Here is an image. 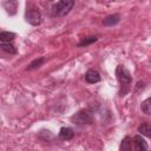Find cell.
<instances>
[{"label": "cell", "instance_id": "1", "mask_svg": "<svg viewBox=\"0 0 151 151\" xmlns=\"http://www.w3.org/2000/svg\"><path fill=\"white\" fill-rule=\"evenodd\" d=\"M116 76H117V79L120 84V96H125L129 90H130V85H131V81H132V77L130 74V72L127 71V68L124 66V65H118L117 68H116Z\"/></svg>", "mask_w": 151, "mask_h": 151}, {"label": "cell", "instance_id": "2", "mask_svg": "<svg viewBox=\"0 0 151 151\" xmlns=\"http://www.w3.org/2000/svg\"><path fill=\"white\" fill-rule=\"evenodd\" d=\"M71 120L73 124L78 126H85V125H90L93 123V116L87 110H80L71 117Z\"/></svg>", "mask_w": 151, "mask_h": 151}, {"label": "cell", "instance_id": "3", "mask_svg": "<svg viewBox=\"0 0 151 151\" xmlns=\"http://www.w3.org/2000/svg\"><path fill=\"white\" fill-rule=\"evenodd\" d=\"M74 6V0H60L53 6V15L65 17L71 12Z\"/></svg>", "mask_w": 151, "mask_h": 151}, {"label": "cell", "instance_id": "4", "mask_svg": "<svg viewBox=\"0 0 151 151\" xmlns=\"http://www.w3.org/2000/svg\"><path fill=\"white\" fill-rule=\"evenodd\" d=\"M25 19L28 24H31L33 26H38L41 22L40 12L37 8H27V11L25 13Z\"/></svg>", "mask_w": 151, "mask_h": 151}, {"label": "cell", "instance_id": "5", "mask_svg": "<svg viewBox=\"0 0 151 151\" xmlns=\"http://www.w3.org/2000/svg\"><path fill=\"white\" fill-rule=\"evenodd\" d=\"M119 21H120V14H118V13H116V14H110V15H107V17L104 18L103 25L106 26V27H112V26L117 25Z\"/></svg>", "mask_w": 151, "mask_h": 151}, {"label": "cell", "instance_id": "6", "mask_svg": "<svg viewBox=\"0 0 151 151\" xmlns=\"http://www.w3.org/2000/svg\"><path fill=\"white\" fill-rule=\"evenodd\" d=\"M133 145H134V149L137 151H145V150H147V144H146L145 139L142 136H139V134L133 137Z\"/></svg>", "mask_w": 151, "mask_h": 151}, {"label": "cell", "instance_id": "7", "mask_svg": "<svg viewBox=\"0 0 151 151\" xmlns=\"http://www.w3.org/2000/svg\"><path fill=\"white\" fill-rule=\"evenodd\" d=\"M85 80L88 84H96V83L100 81V74L96 70H88L85 74Z\"/></svg>", "mask_w": 151, "mask_h": 151}, {"label": "cell", "instance_id": "8", "mask_svg": "<svg viewBox=\"0 0 151 151\" xmlns=\"http://www.w3.org/2000/svg\"><path fill=\"white\" fill-rule=\"evenodd\" d=\"M4 7L9 15H14L17 13V8H18V0H5Z\"/></svg>", "mask_w": 151, "mask_h": 151}, {"label": "cell", "instance_id": "9", "mask_svg": "<svg viewBox=\"0 0 151 151\" xmlns=\"http://www.w3.org/2000/svg\"><path fill=\"white\" fill-rule=\"evenodd\" d=\"M74 137V132L72 129L70 127H61L60 131H59V138L63 139V140H70Z\"/></svg>", "mask_w": 151, "mask_h": 151}, {"label": "cell", "instance_id": "10", "mask_svg": "<svg viewBox=\"0 0 151 151\" xmlns=\"http://www.w3.org/2000/svg\"><path fill=\"white\" fill-rule=\"evenodd\" d=\"M138 132H140L143 136L151 138V124L150 123H142L138 126Z\"/></svg>", "mask_w": 151, "mask_h": 151}, {"label": "cell", "instance_id": "11", "mask_svg": "<svg viewBox=\"0 0 151 151\" xmlns=\"http://www.w3.org/2000/svg\"><path fill=\"white\" fill-rule=\"evenodd\" d=\"M14 38H15V33H13V32H7V31L0 32V40H1V42H11Z\"/></svg>", "mask_w": 151, "mask_h": 151}, {"label": "cell", "instance_id": "12", "mask_svg": "<svg viewBox=\"0 0 151 151\" xmlns=\"http://www.w3.org/2000/svg\"><path fill=\"white\" fill-rule=\"evenodd\" d=\"M44 61H45V58H42V57H40V58H38V59H34L32 63L28 64V66L26 67V71H31V70H34V68L40 67V66L44 64Z\"/></svg>", "mask_w": 151, "mask_h": 151}, {"label": "cell", "instance_id": "13", "mask_svg": "<svg viewBox=\"0 0 151 151\" xmlns=\"http://www.w3.org/2000/svg\"><path fill=\"white\" fill-rule=\"evenodd\" d=\"M1 48L4 52H6L8 54H15L17 53V48L11 42H1Z\"/></svg>", "mask_w": 151, "mask_h": 151}, {"label": "cell", "instance_id": "14", "mask_svg": "<svg viewBox=\"0 0 151 151\" xmlns=\"http://www.w3.org/2000/svg\"><path fill=\"white\" fill-rule=\"evenodd\" d=\"M131 149H132V139L127 136V137H125V138L122 140L120 150H122V151H130Z\"/></svg>", "mask_w": 151, "mask_h": 151}, {"label": "cell", "instance_id": "15", "mask_svg": "<svg viewBox=\"0 0 151 151\" xmlns=\"http://www.w3.org/2000/svg\"><path fill=\"white\" fill-rule=\"evenodd\" d=\"M140 109H142V112L145 113V114H151V97L145 99L142 105H140Z\"/></svg>", "mask_w": 151, "mask_h": 151}, {"label": "cell", "instance_id": "16", "mask_svg": "<svg viewBox=\"0 0 151 151\" xmlns=\"http://www.w3.org/2000/svg\"><path fill=\"white\" fill-rule=\"evenodd\" d=\"M97 40H98V38H97V37H88V38H85L84 40H81V41L78 44V47L87 46V45H90V44H92V42H96Z\"/></svg>", "mask_w": 151, "mask_h": 151}, {"label": "cell", "instance_id": "17", "mask_svg": "<svg viewBox=\"0 0 151 151\" xmlns=\"http://www.w3.org/2000/svg\"><path fill=\"white\" fill-rule=\"evenodd\" d=\"M50 1H52V0H50Z\"/></svg>", "mask_w": 151, "mask_h": 151}]
</instances>
